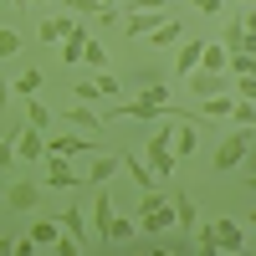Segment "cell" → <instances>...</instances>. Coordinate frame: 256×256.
Wrapping results in <instances>:
<instances>
[{"label": "cell", "instance_id": "1", "mask_svg": "<svg viewBox=\"0 0 256 256\" xmlns=\"http://www.w3.org/2000/svg\"><path fill=\"white\" fill-rule=\"evenodd\" d=\"M251 144H256V138H251V128L241 123L230 138H220V148H216V169H220V174H226V169H241V164H246V148H251Z\"/></svg>", "mask_w": 256, "mask_h": 256}, {"label": "cell", "instance_id": "2", "mask_svg": "<svg viewBox=\"0 0 256 256\" xmlns=\"http://www.w3.org/2000/svg\"><path fill=\"white\" fill-rule=\"evenodd\" d=\"M174 108L169 102H154V98H128L113 108V118H134V123H154V118H169Z\"/></svg>", "mask_w": 256, "mask_h": 256}, {"label": "cell", "instance_id": "3", "mask_svg": "<svg viewBox=\"0 0 256 256\" xmlns=\"http://www.w3.org/2000/svg\"><path fill=\"white\" fill-rule=\"evenodd\" d=\"M184 82H190V92H195V98H216V92H230V88H236V77H226V72H210V67H195Z\"/></svg>", "mask_w": 256, "mask_h": 256}, {"label": "cell", "instance_id": "4", "mask_svg": "<svg viewBox=\"0 0 256 256\" xmlns=\"http://www.w3.org/2000/svg\"><path fill=\"white\" fill-rule=\"evenodd\" d=\"M164 20H174V10H169V6H164V10H128L123 31H128V36H154Z\"/></svg>", "mask_w": 256, "mask_h": 256}, {"label": "cell", "instance_id": "5", "mask_svg": "<svg viewBox=\"0 0 256 256\" xmlns=\"http://www.w3.org/2000/svg\"><path fill=\"white\" fill-rule=\"evenodd\" d=\"M46 154H67V159H82V154H92V138L82 134V128H67V134H52Z\"/></svg>", "mask_w": 256, "mask_h": 256}, {"label": "cell", "instance_id": "6", "mask_svg": "<svg viewBox=\"0 0 256 256\" xmlns=\"http://www.w3.org/2000/svg\"><path fill=\"white\" fill-rule=\"evenodd\" d=\"M128 82H134V92H138V98H154V102H169V108H174V98H169V82H164V77H159L154 67H144V72H134Z\"/></svg>", "mask_w": 256, "mask_h": 256}, {"label": "cell", "instance_id": "7", "mask_svg": "<svg viewBox=\"0 0 256 256\" xmlns=\"http://www.w3.org/2000/svg\"><path fill=\"white\" fill-rule=\"evenodd\" d=\"M16 159H26V164H41V159H46V138H41L36 123H26V128L16 134Z\"/></svg>", "mask_w": 256, "mask_h": 256}, {"label": "cell", "instance_id": "8", "mask_svg": "<svg viewBox=\"0 0 256 256\" xmlns=\"http://www.w3.org/2000/svg\"><path fill=\"white\" fill-rule=\"evenodd\" d=\"M113 205H118V200L108 195V190H98V195H92V226H98V241H113V216H118Z\"/></svg>", "mask_w": 256, "mask_h": 256}, {"label": "cell", "instance_id": "9", "mask_svg": "<svg viewBox=\"0 0 256 256\" xmlns=\"http://www.w3.org/2000/svg\"><path fill=\"white\" fill-rule=\"evenodd\" d=\"M6 205L16 210V216H26V210H36V205H41V184H31V180H16V184L6 190Z\"/></svg>", "mask_w": 256, "mask_h": 256}, {"label": "cell", "instance_id": "10", "mask_svg": "<svg viewBox=\"0 0 256 256\" xmlns=\"http://www.w3.org/2000/svg\"><path fill=\"white\" fill-rule=\"evenodd\" d=\"M169 200H174V210H180V241H195V230H200V216H195V200H190V195H184L180 184H174V195H169Z\"/></svg>", "mask_w": 256, "mask_h": 256}, {"label": "cell", "instance_id": "11", "mask_svg": "<svg viewBox=\"0 0 256 256\" xmlns=\"http://www.w3.org/2000/svg\"><path fill=\"white\" fill-rule=\"evenodd\" d=\"M62 230H67L72 241L92 246V236H88V205H62Z\"/></svg>", "mask_w": 256, "mask_h": 256}, {"label": "cell", "instance_id": "12", "mask_svg": "<svg viewBox=\"0 0 256 256\" xmlns=\"http://www.w3.org/2000/svg\"><path fill=\"white\" fill-rule=\"evenodd\" d=\"M210 236H216V251H241L246 246V230L236 220H210Z\"/></svg>", "mask_w": 256, "mask_h": 256}, {"label": "cell", "instance_id": "13", "mask_svg": "<svg viewBox=\"0 0 256 256\" xmlns=\"http://www.w3.org/2000/svg\"><path fill=\"white\" fill-rule=\"evenodd\" d=\"M205 46H210V41H180V56H174V72H180V77H190V72H195L200 62H205Z\"/></svg>", "mask_w": 256, "mask_h": 256}, {"label": "cell", "instance_id": "14", "mask_svg": "<svg viewBox=\"0 0 256 256\" xmlns=\"http://www.w3.org/2000/svg\"><path fill=\"white\" fill-rule=\"evenodd\" d=\"M46 184H56V190H72V184H77L67 154H46Z\"/></svg>", "mask_w": 256, "mask_h": 256}, {"label": "cell", "instance_id": "15", "mask_svg": "<svg viewBox=\"0 0 256 256\" xmlns=\"http://www.w3.org/2000/svg\"><path fill=\"white\" fill-rule=\"evenodd\" d=\"M82 56H88V26L77 20V26H72V36L62 41V62H67V67H77Z\"/></svg>", "mask_w": 256, "mask_h": 256}, {"label": "cell", "instance_id": "16", "mask_svg": "<svg viewBox=\"0 0 256 256\" xmlns=\"http://www.w3.org/2000/svg\"><path fill=\"white\" fill-rule=\"evenodd\" d=\"M56 123H67V128H82V134H88V128H102V118H98L92 108H82V102H77V108H62V113H56Z\"/></svg>", "mask_w": 256, "mask_h": 256}, {"label": "cell", "instance_id": "17", "mask_svg": "<svg viewBox=\"0 0 256 256\" xmlns=\"http://www.w3.org/2000/svg\"><path fill=\"white\" fill-rule=\"evenodd\" d=\"M62 236H67V230H62V216H52V220H36V226H31V241H36V246H56Z\"/></svg>", "mask_w": 256, "mask_h": 256}, {"label": "cell", "instance_id": "18", "mask_svg": "<svg viewBox=\"0 0 256 256\" xmlns=\"http://www.w3.org/2000/svg\"><path fill=\"white\" fill-rule=\"evenodd\" d=\"M26 118L41 128V134H52V123H56V108H46L41 98H26Z\"/></svg>", "mask_w": 256, "mask_h": 256}, {"label": "cell", "instance_id": "19", "mask_svg": "<svg viewBox=\"0 0 256 256\" xmlns=\"http://www.w3.org/2000/svg\"><path fill=\"white\" fill-rule=\"evenodd\" d=\"M230 108H236V92H216V98H200V113H210V118H230Z\"/></svg>", "mask_w": 256, "mask_h": 256}, {"label": "cell", "instance_id": "20", "mask_svg": "<svg viewBox=\"0 0 256 256\" xmlns=\"http://www.w3.org/2000/svg\"><path fill=\"white\" fill-rule=\"evenodd\" d=\"M67 10L72 16H102V20L118 16V6H102V0H67Z\"/></svg>", "mask_w": 256, "mask_h": 256}, {"label": "cell", "instance_id": "21", "mask_svg": "<svg viewBox=\"0 0 256 256\" xmlns=\"http://www.w3.org/2000/svg\"><path fill=\"white\" fill-rule=\"evenodd\" d=\"M123 169H128V180H134L138 190H154V184H159V180H154V169H148V164H138L134 154H128V159H123Z\"/></svg>", "mask_w": 256, "mask_h": 256}, {"label": "cell", "instance_id": "22", "mask_svg": "<svg viewBox=\"0 0 256 256\" xmlns=\"http://www.w3.org/2000/svg\"><path fill=\"white\" fill-rule=\"evenodd\" d=\"M220 46H226V52H241V46H246V20H226Z\"/></svg>", "mask_w": 256, "mask_h": 256}, {"label": "cell", "instance_id": "23", "mask_svg": "<svg viewBox=\"0 0 256 256\" xmlns=\"http://www.w3.org/2000/svg\"><path fill=\"white\" fill-rule=\"evenodd\" d=\"M180 36H184V26H180V16H174V20H164V26H159L154 36H148V41H154V46H174Z\"/></svg>", "mask_w": 256, "mask_h": 256}, {"label": "cell", "instance_id": "24", "mask_svg": "<svg viewBox=\"0 0 256 256\" xmlns=\"http://www.w3.org/2000/svg\"><path fill=\"white\" fill-rule=\"evenodd\" d=\"M118 169V159H108V154H92V169H88V184H102Z\"/></svg>", "mask_w": 256, "mask_h": 256}, {"label": "cell", "instance_id": "25", "mask_svg": "<svg viewBox=\"0 0 256 256\" xmlns=\"http://www.w3.org/2000/svg\"><path fill=\"white\" fill-rule=\"evenodd\" d=\"M41 82H46V77H41V72L31 67V72H20V82H16V92H20V98H36V92H41Z\"/></svg>", "mask_w": 256, "mask_h": 256}, {"label": "cell", "instance_id": "26", "mask_svg": "<svg viewBox=\"0 0 256 256\" xmlns=\"http://www.w3.org/2000/svg\"><path fill=\"white\" fill-rule=\"evenodd\" d=\"M82 62H88L92 72H108V52H102V46H98L92 36H88V56H82Z\"/></svg>", "mask_w": 256, "mask_h": 256}, {"label": "cell", "instance_id": "27", "mask_svg": "<svg viewBox=\"0 0 256 256\" xmlns=\"http://www.w3.org/2000/svg\"><path fill=\"white\" fill-rule=\"evenodd\" d=\"M16 52H20V31L0 26V62H6V56H16Z\"/></svg>", "mask_w": 256, "mask_h": 256}, {"label": "cell", "instance_id": "28", "mask_svg": "<svg viewBox=\"0 0 256 256\" xmlns=\"http://www.w3.org/2000/svg\"><path fill=\"white\" fill-rule=\"evenodd\" d=\"M77 98H82V102H92V98H108V92H102V82H98V77H88V82H77Z\"/></svg>", "mask_w": 256, "mask_h": 256}, {"label": "cell", "instance_id": "29", "mask_svg": "<svg viewBox=\"0 0 256 256\" xmlns=\"http://www.w3.org/2000/svg\"><path fill=\"white\" fill-rule=\"evenodd\" d=\"M230 92H236V98H251V102H256V77H236V88H230Z\"/></svg>", "mask_w": 256, "mask_h": 256}, {"label": "cell", "instance_id": "30", "mask_svg": "<svg viewBox=\"0 0 256 256\" xmlns=\"http://www.w3.org/2000/svg\"><path fill=\"white\" fill-rule=\"evenodd\" d=\"M10 159H16V138L0 134V169H10Z\"/></svg>", "mask_w": 256, "mask_h": 256}, {"label": "cell", "instance_id": "31", "mask_svg": "<svg viewBox=\"0 0 256 256\" xmlns=\"http://www.w3.org/2000/svg\"><path fill=\"white\" fill-rule=\"evenodd\" d=\"M134 236V220H123V216H113V241H128Z\"/></svg>", "mask_w": 256, "mask_h": 256}, {"label": "cell", "instance_id": "32", "mask_svg": "<svg viewBox=\"0 0 256 256\" xmlns=\"http://www.w3.org/2000/svg\"><path fill=\"white\" fill-rule=\"evenodd\" d=\"M169 0H128V10H164Z\"/></svg>", "mask_w": 256, "mask_h": 256}, {"label": "cell", "instance_id": "33", "mask_svg": "<svg viewBox=\"0 0 256 256\" xmlns=\"http://www.w3.org/2000/svg\"><path fill=\"white\" fill-rule=\"evenodd\" d=\"M195 10H200V16H216V10H220V0H195Z\"/></svg>", "mask_w": 256, "mask_h": 256}, {"label": "cell", "instance_id": "34", "mask_svg": "<svg viewBox=\"0 0 256 256\" xmlns=\"http://www.w3.org/2000/svg\"><path fill=\"white\" fill-rule=\"evenodd\" d=\"M246 174H256V144L246 148Z\"/></svg>", "mask_w": 256, "mask_h": 256}, {"label": "cell", "instance_id": "35", "mask_svg": "<svg viewBox=\"0 0 256 256\" xmlns=\"http://www.w3.org/2000/svg\"><path fill=\"white\" fill-rule=\"evenodd\" d=\"M6 102H10V88H6V77H0V113H6Z\"/></svg>", "mask_w": 256, "mask_h": 256}, {"label": "cell", "instance_id": "36", "mask_svg": "<svg viewBox=\"0 0 256 256\" xmlns=\"http://www.w3.org/2000/svg\"><path fill=\"white\" fill-rule=\"evenodd\" d=\"M246 184H251V195H256V174H246Z\"/></svg>", "mask_w": 256, "mask_h": 256}, {"label": "cell", "instance_id": "37", "mask_svg": "<svg viewBox=\"0 0 256 256\" xmlns=\"http://www.w3.org/2000/svg\"><path fill=\"white\" fill-rule=\"evenodd\" d=\"M102 6H123V0H102Z\"/></svg>", "mask_w": 256, "mask_h": 256}, {"label": "cell", "instance_id": "38", "mask_svg": "<svg viewBox=\"0 0 256 256\" xmlns=\"http://www.w3.org/2000/svg\"><path fill=\"white\" fill-rule=\"evenodd\" d=\"M16 6H20V10H31V6H26V0H16Z\"/></svg>", "mask_w": 256, "mask_h": 256}, {"label": "cell", "instance_id": "39", "mask_svg": "<svg viewBox=\"0 0 256 256\" xmlns=\"http://www.w3.org/2000/svg\"><path fill=\"white\" fill-rule=\"evenodd\" d=\"M26 6H31V10H36V6H41V0H26Z\"/></svg>", "mask_w": 256, "mask_h": 256}, {"label": "cell", "instance_id": "40", "mask_svg": "<svg viewBox=\"0 0 256 256\" xmlns=\"http://www.w3.org/2000/svg\"><path fill=\"white\" fill-rule=\"evenodd\" d=\"M251 226H256V210H251Z\"/></svg>", "mask_w": 256, "mask_h": 256}, {"label": "cell", "instance_id": "41", "mask_svg": "<svg viewBox=\"0 0 256 256\" xmlns=\"http://www.w3.org/2000/svg\"><path fill=\"white\" fill-rule=\"evenodd\" d=\"M123 6H128V0H123Z\"/></svg>", "mask_w": 256, "mask_h": 256}]
</instances>
